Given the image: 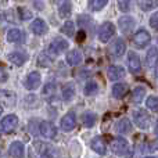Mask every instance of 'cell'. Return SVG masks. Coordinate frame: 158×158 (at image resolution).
I'll return each instance as SVG.
<instances>
[{
    "mask_svg": "<svg viewBox=\"0 0 158 158\" xmlns=\"http://www.w3.org/2000/svg\"><path fill=\"white\" fill-rule=\"evenodd\" d=\"M133 121L140 129H148L151 125V117L146 110H137L133 114Z\"/></svg>",
    "mask_w": 158,
    "mask_h": 158,
    "instance_id": "cell-2",
    "label": "cell"
},
{
    "mask_svg": "<svg viewBox=\"0 0 158 158\" xmlns=\"http://www.w3.org/2000/svg\"><path fill=\"white\" fill-rule=\"evenodd\" d=\"M53 57L49 54V53L43 52L40 53V54L38 56V65L39 67H43V68H46V67H50L53 64Z\"/></svg>",
    "mask_w": 158,
    "mask_h": 158,
    "instance_id": "cell-27",
    "label": "cell"
},
{
    "mask_svg": "<svg viewBox=\"0 0 158 158\" xmlns=\"http://www.w3.org/2000/svg\"><path fill=\"white\" fill-rule=\"evenodd\" d=\"M118 27H119V31L125 35H129V33L133 31L135 28V19L129 15H123L118 19Z\"/></svg>",
    "mask_w": 158,
    "mask_h": 158,
    "instance_id": "cell-10",
    "label": "cell"
},
{
    "mask_svg": "<svg viewBox=\"0 0 158 158\" xmlns=\"http://www.w3.org/2000/svg\"><path fill=\"white\" fill-rule=\"evenodd\" d=\"M68 42L65 40V39H63V38H56V39H53L52 42H50V44H49V52L52 53V54H54V56H58V54H61L63 52H65L67 49H68Z\"/></svg>",
    "mask_w": 158,
    "mask_h": 158,
    "instance_id": "cell-6",
    "label": "cell"
},
{
    "mask_svg": "<svg viewBox=\"0 0 158 158\" xmlns=\"http://www.w3.org/2000/svg\"><path fill=\"white\" fill-rule=\"evenodd\" d=\"M158 64V49L157 47H150L146 54V65L148 68H154Z\"/></svg>",
    "mask_w": 158,
    "mask_h": 158,
    "instance_id": "cell-20",
    "label": "cell"
},
{
    "mask_svg": "<svg viewBox=\"0 0 158 158\" xmlns=\"http://www.w3.org/2000/svg\"><path fill=\"white\" fill-rule=\"evenodd\" d=\"M35 148H36V153L42 157L53 156V147H50L49 144H46L43 142H35Z\"/></svg>",
    "mask_w": 158,
    "mask_h": 158,
    "instance_id": "cell-25",
    "label": "cell"
},
{
    "mask_svg": "<svg viewBox=\"0 0 158 158\" xmlns=\"http://www.w3.org/2000/svg\"><path fill=\"white\" fill-rule=\"evenodd\" d=\"M150 27L154 28V29H158V13H154L153 15L150 17Z\"/></svg>",
    "mask_w": 158,
    "mask_h": 158,
    "instance_id": "cell-38",
    "label": "cell"
},
{
    "mask_svg": "<svg viewBox=\"0 0 158 158\" xmlns=\"http://www.w3.org/2000/svg\"><path fill=\"white\" fill-rule=\"evenodd\" d=\"M144 96H146V89L143 86H137V87H135L133 92H132V101L139 104L143 101Z\"/></svg>",
    "mask_w": 158,
    "mask_h": 158,
    "instance_id": "cell-28",
    "label": "cell"
},
{
    "mask_svg": "<svg viewBox=\"0 0 158 158\" xmlns=\"http://www.w3.org/2000/svg\"><path fill=\"white\" fill-rule=\"evenodd\" d=\"M146 106H147V108L151 110V111L158 112V97L157 96H150V97H147Z\"/></svg>",
    "mask_w": 158,
    "mask_h": 158,
    "instance_id": "cell-33",
    "label": "cell"
},
{
    "mask_svg": "<svg viewBox=\"0 0 158 158\" xmlns=\"http://www.w3.org/2000/svg\"><path fill=\"white\" fill-rule=\"evenodd\" d=\"M112 97L114 98H123L126 94H128L129 92V86L126 83H115L114 86H112Z\"/></svg>",
    "mask_w": 158,
    "mask_h": 158,
    "instance_id": "cell-19",
    "label": "cell"
},
{
    "mask_svg": "<svg viewBox=\"0 0 158 158\" xmlns=\"http://www.w3.org/2000/svg\"><path fill=\"white\" fill-rule=\"evenodd\" d=\"M125 69L121 65H110L107 69V75H108L110 81H119L125 77Z\"/></svg>",
    "mask_w": 158,
    "mask_h": 158,
    "instance_id": "cell-14",
    "label": "cell"
},
{
    "mask_svg": "<svg viewBox=\"0 0 158 158\" xmlns=\"http://www.w3.org/2000/svg\"><path fill=\"white\" fill-rule=\"evenodd\" d=\"M2 111H3V110H2V107H0V114H2Z\"/></svg>",
    "mask_w": 158,
    "mask_h": 158,
    "instance_id": "cell-45",
    "label": "cell"
},
{
    "mask_svg": "<svg viewBox=\"0 0 158 158\" xmlns=\"http://www.w3.org/2000/svg\"><path fill=\"white\" fill-rule=\"evenodd\" d=\"M18 126V117L14 114H8L0 121V129L6 133H10Z\"/></svg>",
    "mask_w": 158,
    "mask_h": 158,
    "instance_id": "cell-4",
    "label": "cell"
},
{
    "mask_svg": "<svg viewBox=\"0 0 158 158\" xmlns=\"http://www.w3.org/2000/svg\"><path fill=\"white\" fill-rule=\"evenodd\" d=\"M77 94V89H75L74 83H67L61 90V98L64 101H71Z\"/></svg>",
    "mask_w": 158,
    "mask_h": 158,
    "instance_id": "cell-22",
    "label": "cell"
},
{
    "mask_svg": "<svg viewBox=\"0 0 158 158\" xmlns=\"http://www.w3.org/2000/svg\"><path fill=\"white\" fill-rule=\"evenodd\" d=\"M128 67L129 71L132 74H137L142 69V63H140V57L135 52H129L128 54Z\"/></svg>",
    "mask_w": 158,
    "mask_h": 158,
    "instance_id": "cell-11",
    "label": "cell"
},
{
    "mask_svg": "<svg viewBox=\"0 0 158 158\" xmlns=\"http://www.w3.org/2000/svg\"><path fill=\"white\" fill-rule=\"evenodd\" d=\"M82 121H83V125L86 126V128H93L96 123V121H97V115L94 114V112L92 111H87L83 114V117H82Z\"/></svg>",
    "mask_w": 158,
    "mask_h": 158,
    "instance_id": "cell-29",
    "label": "cell"
},
{
    "mask_svg": "<svg viewBox=\"0 0 158 158\" xmlns=\"http://www.w3.org/2000/svg\"><path fill=\"white\" fill-rule=\"evenodd\" d=\"M56 89H57V86H56L54 82H49V83H46V85H44V87H43V94L44 96L54 94Z\"/></svg>",
    "mask_w": 158,
    "mask_h": 158,
    "instance_id": "cell-35",
    "label": "cell"
},
{
    "mask_svg": "<svg viewBox=\"0 0 158 158\" xmlns=\"http://www.w3.org/2000/svg\"><path fill=\"white\" fill-rule=\"evenodd\" d=\"M156 133L158 135V121H157V126H156Z\"/></svg>",
    "mask_w": 158,
    "mask_h": 158,
    "instance_id": "cell-43",
    "label": "cell"
},
{
    "mask_svg": "<svg viewBox=\"0 0 158 158\" xmlns=\"http://www.w3.org/2000/svg\"><path fill=\"white\" fill-rule=\"evenodd\" d=\"M117 4L122 13H128L131 10V0H117Z\"/></svg>",
    "mask_w": 158,
    "mask_h": 158,
    "instance_id": "cell-36",
    "label": "cell"
},
{
    "mask_svg": "<svg viewBox=\"0 0 158 158\" xmlns=\"http://www.w3.org/2000/svg\"><path fill=\"white\" fill-rule=\"evenodd\" d=\"M7 60L10 61L11 64H14V65L21 67L22 64L27 61V56L22 52H13V53H10V54H7Z\"/></svg>",
    "mask_w": 158,
    "mask_h": 158,
    "instance_id": "cell-21",
    "label": "cell"
},
{
    "mask_svg": "<svg viewBox=\"0 0 158 158\" xmlns=\"http://www.w3.org/2000/svg\"><path fill=\"white\" fill-rule=\"evenodd\" d=\"M156 77L158 78V67H157V69H156Z\"/></svg>",
    "mask_w": 158,
    "mask_h": 158,
    "instance_id": "cell-44",
    "label": "cell"
},
{
    "mask_svg": "<svg viewBox=\"0 0 158 158\" xmlns=\"http://www.w3.org/2000/svg\"><path fill=\"white\" fill-rule=\"evenodd\" d=\"M8 154H10V157L14 158L24 157V144H22V142L15 140V142L11 143L10 147H8Z\"/></svg>",
    "mask_w": 158,
    "mask_h": 158,
    "instance_id": "cell-18",
    "label": "cell"
},
{
    "mask_svg": "<svg viewBox=\"0 0 158 158\" xmlns=\"http://www.w3.org/2000/svg\"><path fill=\"white\" fill-rule=\"evenodd\" d=\"M115 131L121 135L129 133V132L132 131V122L128 119V118H122V119H119L117 122V125H115Z\"/></svg>",
    "mask_w": 158,
    "mask_h": 158,
    "instance_id": "cell-23",
    "label": "cell"
},
{
    "mask_svg": "<svg viewBox=\"0 0 158 158\" xmlns=\"http://www.w3.org/2000/svg\"><path fill=\"white\" fill-rule=\"evenodd\" d=\"M39 132L43 137L46 139H54L57 136V128L54 126V123L49 122V121H42L39 122Z\"/></svg>",
    "mask_w": 158,
    "mask_h": 158,
    "instance_id": "cell-5",
    "label": "cell"
},
{
    "mask_svg": "<svg viewBox=\"0 0 158 158\" xmlns=\"http://www.w3.org/2000/svg\"><path fill=\"white\" fill-rule=\"evenodd\" d=\"M60 125H61V129L64 132H71L74 131V128L77 126V117H75L74 112H68L65 114L60 121Z\"/></svg>",
    "mask_w": 158,
    "mask_h": 158,
    "instance_id": "cell-8",
    "label": "cell"
},
{
    "mask_svg": "<svg viewBox=\"0 0 158 158\" xmlns=\"http://www.w3.org/2000/svg\"><path fill=\"white\" fill-rule=\"evenodd\" d=\"M137 4L143 11H151L158 6V0H137Z\"/></svg>",
    "mask_w": 158,
    "mask_h": 158,
    "instance_id": "cell-30",
    "label": "cell"
},
{
    "mask_svg": "<svg viewBox=\"0 0 158 158\" xmlns=\"http://www.w3.org/2000/svg\"><path fill=\"white\" fill-rule=\"evenodd\" d=\"M0 104L6 107H13L15 104V94L10 90L0 89Z\"/></svg>",
    "mask_w": 158,
    "mask_h": 158,
    "instance_id": "cell-15",
    "label": "cell"
},
{
    "mask_svg": "<svg viewBox=\"0 0 158 158\" xmlns=\"http://www.w3.org/2000/svg\"><path fill=\"white\" fill-rule=\"evenodd\" d=\"M7 79H8V72L6 71L4 68H2V67H0V83L6 82Z\"/></svg>",
    "mask_w": 158,
    "mask_h": 158,
    "instance_id": "cell-39",
    "label": "cell"
},
{
    "mask_svg": "<svg viewBox=\"0 0 158 158\" xmlns=\"http://www.w3.org/2000/svg\"><path fill=\"white\" fill-rule=\"evenodd\" d=\"M31 31H32L35 35L42 36V35H44V33L47 32V24L44 22V19L36 18L35 21L32 22V25H31Z\"/></svg>",
    "mask_w": 158,
    "mask_h": 158,
    "instance_id": "cell-16",
    "label": "cell"
},
{
    "mask_svg": "<svg viewBox=\"0 0 158 158\" xmlns=\"http://www.w3.org/2000/svg\"><path fill=\"white\" fill-rule=\"evenodd\" d=\"M114 33H115V25L112 22H104V24H101L100 29H98V39L103 43H107L114 36Z\"/></svg>",
    "mask_w": 158,
    "mask_h": 158,
    "instance_id": "cell-3",
    "label": "cell"
},
{
    "mask_svg": "<svg viewBox=\"0 0 158 158\" xmlns=\"http://www.w3.org/2000/svg\"><path fill=\"white\" fill-rule=\"evenodd\" d=\"M40 82H42L40 72L33 71V72H29V74L27 75L25 82H24V86L27 87L28 90H35L40 86Z\"/></svg>",
    "mask_w": 158,
    "mask_h": 158,
    "instance_id": "cell-7",
    "label": "cell"
},
{
    "mask_svg": "<svg viewBox=\"0 0 158 158\" xmlns=\"http://www.w3.org/2000/svg\"><path fill=\"white\" fill-rule=\"evenodd\" d=\"M125 50H126L125 42L119 38L115 39V40L111 43V46H110V52H111V54L114 56V57H121V56L125 53Z\"/></svg>",
    "mask_w": 158,
    "mask_h": 158,
    "instance_id": "cell-13",
    "label": "cell"
},
{
    "mask_svg": "<svg viewBox=\"0 0 158 158\" xmlns=\"http://www.w3.org/2000/svg\"><path fill=\"white\" fill-rule=\"evenodd\" d=\"M18 14H19V18L22 19V21H27V19L32 18V14H31L29 10H27V8H18Z\"/></svg>",
    "mask_w": 158,
    "mask_h": 158,
    "instance_id": "cell-37",
    "label": "cell"
},
{
    "mask_svg": "<svg viewBox=\"0 0 158 158\" xmlns=\"http://www.w3.org/2000/svg\"><path fill=\"white\" fill-rule=\"evenodd\" d=\"M67 63H68V65H71V67H77L79 65V64L82 63V60H83V57H82V54H81V52L77 49H74V50H69L68 53H67Z\"/></svg>",
    "mask_w": 158,
    "mask_h": 158,
    "instance_id": "cell-17",
    "label": "cell"
},
{
    "mask_svg": "<svg viewBox=\"0 0 158 158\" xmlns=\"http://www.w3.org/2000/svg\"><path fill=\"white\" fill-rule=\"evenodd\" d=\"M90 148H92L93 151H96L97 154H100V156H104V154L107 153V144L101 136L93 137L92 142H90Z\"/></svg>",
    "mask_w": 158,
    "mask_h": 158,
    "instance_id": "cell-12",
    "label": "cell"
},
{
    "mask_svg": "<svg viewBox=\"0 0 158 158\" xmlns=\"http://www.w3.org/2000/svg\"><path fill=\"white\" fill-rule=\"evenodd\" d=\"M108 4V0H89V8L92 11H100Z\"/></svg>",
    "mask_w": 158,
    "mask_h": 158,
    "instance_id": "cell-31",
    "label": "cell"
},
{
    "mask_svg": "<svg viewBox=\"0 0 158 158\" xmlns=\"http://www.w3.org/2000/svg\"><path fill=\"white\" fill-rule=\"evenodd\" d=\"M97 90H98V85L96 83V82H93V81H89L86 85H85L83 92H85V94L86 96H93V94L97 93Z\"/></svg>",
    "mask_w": 158,
    "mask_h": 158,
    "instance_id": "cell-32",
    "label": "cell"
},
{
    "mask_svg": "<svg viewBox=\"0 0 158 158\" xmlns=\"http://www.w3.org/2000/svg\"><path fill=\"white\" fill-rule=\"evenodd\" d=\"M85 38H86V33H85L83 31H81V32L78 33V42H82Z\"/></svg>",
    "mask_w": 158,
    "mask_h": 158,
    "instance_id": "cell-41",
    "label": "cell"
},
{
    "mask_svg": "<svg viewBox=\"0 0 158 158\" xmlns=\"http://www.w3.org/2000/svg\"><path fill=\"white\" fill-rule=\"evenodd\" d=\"M35 8H36V10H43V8H44L43 2H38V0H36V2H35Z\"/></svg>",
    "mask_w": 158,
    "mask_h": 158,
    "instance_id": "cell-40",
    "label": "cell"
},
{
    "mask_svg": "<svg viewBox=\"0 0 158 158\" xmlns=\"http://www.w3.org/2000/svg\"><path fill=\"white\" fill-rule=\"evenodd\" d=\"M61 32L64 33V35L67 36H74V32H75V25L72 21H67L65 24L63 25V28H61Z\"/></svg>",
    "mask_w": 158,
    "mask_h": 158,
    "instance_id": "cell-34",
    "label": "cell"
},
{
    "mask_svg": "<svg viewBox=\"0 0 158 158\" xmlns=\"http://www.w3.org/2000/svg\"><path fill=\"white\" fill-rule=\"evenodd\" d=\"M110 148L117 156H126L129 154V143L123 137H115L110 144Z\"/></svg>",
    "mask_w": 158,
    "mask_h": 158,
    "instance_id": "cell-1",
    "label": "cell"
},
{
    "mask_svg": "<svg viewBox=\"0 0 158 158\" xmlns=\"http://www.w3.org/2000/svg\"><path fill=\"white\" fill-rule=\"evenodd\" d=\"M22 32L18 29V28H13V29H10L7 32V42H10V43H19V42L22 40Z\"/></svg>",
    "mask_w": 158,
    "mask_h": 158,
    "instance_id": "cell-26",
    "label": "cell"
},
{
    "mask_svg": "<svg viewBox=\"0 0 158 158\" xmlns=\"http://www.w3.org/2000/svg\"><path fill=\"white\" fill-rule=\"evenodd\" d=\"M72 13V3L69 0H63L58 6V15L61 18H68Z\"/></svg>",
    "mask_w": 158,
    "mask_h": 158,
    "instance_id": "cell-24",
    "label": "cell"
},
{
    "mask_svg": "<svg viewBox=\"0 0 158 158\" xmlns=\"http://www.w3.org/2000/svg\"><path fill=\"white\" fill-rule=\"evenodd\" d=\"M150 40H151V36L146 29L137 31L133 36V43H135V46H137V47H146L150 43Z\"/></svg>",
    "mask_w": 158,
    "mask_h": 158,
    "instance_id": "cell-9",
    "label": "cell"
},
{
    "mask_svg": "<svg viewBox=\"0 0 158 158\" xmlns=\"http://www.w3.org/2000/svg\"><path fill=\"white\" fill-rule=\"evenodd\" d=\"M151 150H158V139H156L151 144Z\"/></svg>",
    "mask_w": 158,
    "mask_h": 158,
    "instance_id": "cell-42",
    "label": "cell"
}]
</instances>
